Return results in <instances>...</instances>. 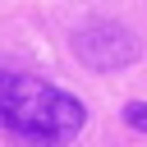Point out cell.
<instances>
[{"label": "cell", "mask_w": 147, "mask_h": 147, "mask_svg": "<svg viewBox=\"0 0 147 147\" xmlns=\"http://www.w3.org/2000/svg\"><path fill=\"white\" fill-rule=\"evenodd\" d=\"M83 124H87V110L74 92L28 69L0 64V133L32 147H64L83 133Z\"/></svg>", "instance_id": "6da1fadb"}, {"label": "cell", "mask_w": 147, "mask_h": 147, "mask_svg": "<svg viewBox=\"0 0 147 147\" xmlns=\"http://www.w3.org/2000/svg\"><path fill=\"white\" fill-rule=\"evenodd\" d=\"M69 46H74V60L87 64L92 74L129 69V64L142 55L138 37H133L124 23H115V18H87V23H78L74 37H69Z\"/></svg>", "instance_id": "7a4b0ae2"}, {"label": "cell", "mask_w": 147, "mask_h": 147, "mask_svg": "<svg viewBox=\"0 0 147 147\" xmlns=\"http://www.w3.org/2000/svg\"><path fill=\"white\" fill-rule=\"evenodd\" d=\"M124 124L138 129V133H147V101H129L124 106Z\"/></svg>", "instance_id": "3957f363"}]
</instances>
